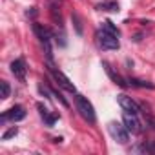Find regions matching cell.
<instances>
[{
    "instance_id": "cell-1",
    "label": "cell",
    "mask_w": 155,
    "mask_h": 155,
    "mask_svg": "<svg viewBox=\"0 0 155 155\" xmlns=\"http://www.w3.org/2000/svg\"><path fill=\"white\" fill-rule=\"evenodd\" d=\"M75 104H77V111L81 113V117H82L86 122L95 124V120H97L95 108H93V104H91L84 95H79V93H77V95H75Z\"/></svg>"
},
{
    "instance_id": "cell-2",
    "label": "cell",
    "mask_w": 155,
    "mask_h": 155,
    "mask_svg": "<svg viewBox=\"0 0 155 155\" xmlns=\"http://www.w3.org/2000/svg\"><path fill=\"white\" fill-rule=\"evenodd\" d=\"M95 40H97V46H99L102 51H113V49H119V48H120L119 37H115L113 33L106 31L104 28L95 33Z\"/></svg>"
},
{
    "instance_id": "cell-3",
    "label": "cell",
    "mask_w": 155,
    "mask_h": 155,
    "mask_svg": "<svg viewBox=\"0 0 155 155\" xmlns=\"http://www.w3.org/2000/svg\"><path fill=\"white\" fill-rule=\"evenodd\" d=\"M48 71L51 73V77L57 81V84H58V88H62V90H66V91H73L75 93V86H73V82L68 79V77L58 69V68H55L51 62L48 64Z\"/></svg>"
},
{
    "instance_id": "cell-4",
    "label": "cell",
    "mask_w": 155,
    "mask_h": 155,
    "mask_svg": "<svg viewBox=\"0 0 155 155\" xmlns=\"http://www.w3.org/2000/svg\"><path fill=\"white\" fill-rule=\"evenodd\" d=\"M108 131H110V135H111L119 144H126V142L130 140V131H128V128L122 126V124H119V122H115V120L108 122Z\"/></svg>"
},
{
    "instance_id": "cell-5",
    "label": "cell",
    "mask_w": 155,
    "mask_h": 155,
    "mask_svg": "<svg viewBox=\"0 0 155 155\" xmlns=\"http://www.w3.org/2000/svg\"><path fill=\"white\" fill-rule=\"evenodd\" d=\"M122 122H124V126L128 128L130 133H140V130H142L140 120L137 119L135 113H128V111H124V115H122Z\"/></svg>"
},
{
    "instance_id": "cell-6",
    "label": "cell",
    "mask_w": 155,
    "mask_h": 155,
    "mask_svg": "<svg viewBox=\"0 0 155 155\" xmlns=\"http://www.w3.org/2000/svg\"><path fill=\"white\" fill-rule=\"evenodd\" d=\"M22 119H26V110H24V106H20V104L13 106L11 110H8V111L2 115V122H6V120L18 122V120H22Z\"/></svg>"
},
{
    "instance_id": "cell-7",
    "label": "cell",
    "mask_w": 155,
    "mask_h": 155,
    "mask_svg": "<svg viewBox=\"0 0 155 155\" xmlns=\"http://www.w3.org/2000/svg\"><path fill=\"white\" fill-rule=\"evenodd\" d=\"M11 73L15 75V79H18L20 82L26 81V73H28V68H26V62L24 58H17L11 62Z\"/></svg>"
},
{
    "instance_id": "cell-8",
    "label": "cell",
    "mask_w": 155,
    "mask_h": 155,
    "mask_svg": "<svg viewBox=\"0 0 155 155\" xmlns=\"http://www.w3.org/2000/svg\"><path fill=\"white\" fill-rule=\"evenodd\" d=\"M117 101H119V104H120V108L124 110V111H128V113H139L140 111V108H139V104L131 99V97H128V95H119L117 97Z\"/></svg>"
},
{
    "instance_id": "cell-9",
    "label": "cell",
    "mask_w": 155,
    "mask_h": 155,
    "mask_svg": "<svg viewBox=\"0 0 155 155\" xmlns=\"http://www.w3.org/2000/svg\"><path fill=\"white\" fill-rule=\"evenodd\" d=\"M37 108H38V113H40V117H42L44 124H46V126H49V128H51V126H55V122H57V119H58V117H57L55 113H51L48 108H44V104H40V102L37 104Z\"/></svg>"
},
{
    "instance_id": "cell-10",
    "label": "cell",
    "mask_w": 155,
    "mask_h": 155,
    "mask_svg": "<svg viewBox=\"0 0 155 155\" xmlns=\"http://www.w3.org/2000/svg\"><path fill=\"white\" fill-rule=\"evenodd\" d=\"M102 66H104V69H106V73H108V75H110V77H111V81H113V82H115V84H119V86H120V88H128V82H126V81H124V79H122V77H120V75H119V73H115V71H113V69H111V66H110V64H108V62H104V64H102Z\"/></svg>"
},
{
    "instance_id": "cell-11",
    "label": "cell",
    "mask_w": 155,
    "mask_h": 155,
    "mask_svg": "<svg viewBox=\"0 0 155 155\" xmlns=\"http://www.w3.org/2000/svg\"><path fill=\"white\" fill-rule=\"evenodd\" d=\"M128 82H130L131 86H137V88H148V90H153V88H155V84H151V82H146V81L133 79V77H130V79H128Z\"/></svg>"
},
{
    "instance_id": "cell-12",
    "label": "cell",
    "mask_w": 155,
    "mask_h": 155,
    "mask_svg": "<svg viewBox=\"0 0 155 155\" xmlns=\"http://www.w3.org/2000/svg\"><path fill=\"white\" fill-rule=\"evenodd\" d=\"M139 151H144V153H155V140H150V142H142L139 148Z\"/></svg>"
},
{
    "instance_id": "cell-13",
    "label": "cell",
    "mask_w": 155,
    "mask_h": 155,
    "mask_svg": "<svg viewBox=\"0 0 155 155\" xmlns=\"http://www.w3.org/2000/svg\"><path fill=\"white\" fill-rule=\"evenodd\" d=\"M102 28L106 29V31H110V33H113L115 37H120V31H119V28L111 22V20H106L104 24H102Z\"/></svg>"
},
{
    "instance_id": "cell-14",
    "label": "cell",
    "mask_w": 155,
    "mask_h": 155,
    "mask_svg": "<svg viewBox=\"0 0 155 155\" xmlns=\"http://www.w3.org/2000/svg\"><path fill=\"white\" fill-rule=\"evenodd\" d=\"M97 8L104 9V11H119V4L117 2H104V4H99Z\"/></svg>"
},
{
    "instance_id": "cell-15",
    "label": "cell",
    "mask_w": 155,
    "mask_h": 155,
    "mask_svg": "<svg viewBox=\"0 0 155 155\" xmlns=\"http://www.w3.org/2000/svg\"><path fill=\"white\" fill-rule=\"evenodd\" d=\"M71 20H73V24H75L77 35H82V22H81V17L77 15V13H73V15H71Z\"/></svg>"
},
{
    "instance_id": "cell-16",
    "label": "cell",
    "mask_w": 155,
    "mask_h": 155,
    "mask_svg": "<svg viewBox=\"0 0 155 155\" xmlns=\"http://www.w3.org/2000/svg\"><path fill=\"white\" fill-rule=\"evenodd\" d=\"M0 86H2V99H4V101L9 99V95H11V88H9V84H8L6 81H2V82H0Z\"/></svg>"
},
{
    "instance_id": "cell-17",
    "label": "cell",
    "mask_w": 155,
    "mask_h": 155,
    "mask_svg": "<svg viewBox=\"0 0 155 155\" xmlns=\"http://www.w3.org/2000/svg\"><path fill=\"white\" fill-rule=\"evenodd\" d=\"M51 93H53V95H55V97H57V99L60 101V104H62L64 108H68V106H69V102H68V101H66V99L62 97V93H60V91H58L57 88H51Z\"/></svg>"
},
{
    "instance_id": "cell-18",
    "label": "cell",
    "mask_w": 155,
    "mask_h": 155,
    "mask_svg": "<svg viewBox=\"0 0 155 155\" xmlns=\"http://www.w3.org/2000/svg\"><path fill=\"white\" fill-rule=\"evenodd\" d=\"M17 133H18V128H17V126H13V128H9V130H8V131H6V133L2 135V140H8V139L15 137Z\"/></svg>"
},
{
    "instance_id": "cell-19",
    "label": "cell",
    "mask_w": 155,
    "mask_h": 155,
    "mask_svg": "<svg viewBox=\"0 0 155 155\" xmlns=\"http://www.w3.org/2000/svg\"><path fill=\"white\" fill-rule=\"evenodd\" d=\"M38 91H40V93H42L46 99H51V91H49V90H46L44 86H38Z\"/></svg>"
}]
</instances>
